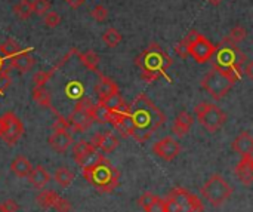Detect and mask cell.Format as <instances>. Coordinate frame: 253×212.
<instances>
[{
    "instance_id": "cell-24",
    "label": "cell",
    "mask_w": 253,
    "mask_h": 212,
    "mask_svg": "<svg viewBox=\"0 0 253 212\" xmlns=\"http://www.w3.org/2000/svg\"><path fill=\"white\" fill-rule=\"evenodd\" d=\"M77 55H79V59L82 61V64L92 70L93 73H99L98 71V67H99V62H101V58L96 52L93 51H86V52H79L77 51Z\"/></svg>"
},
{
    "instance_id": "cell-20",
    "label": "cell",
    "mask_w": 253,
    "mask_h": 212,
    "mask_svg": "<svg viewBox=\"0 0 253 212\" xmlns=\"http://www.w3.org/2000/svg\"><path fill=\"white\" fill-rule=\"evenodd\" d=\"M193 122H194V117L188 113V111H181L175 122H173V126H172V132L176 135V137H185L191 126H193Z\"/></svg>"
},
{
    "instance_id": "cell-33",
    "label": "cell",
    "mask_w": 253,
    "mask_h": 212,
    "mask_svg": "<svg viewBox=\"0 0 253 212\" xmlns=\"http://www.w3.org/2000/svg\"><path fill=\"white\" fill-rule=\"evenodd\" d=\"M56 70H58V68L53 67V68H50V70H47V71H37V73L33 76L34 86H36V88H44V85L49 82V79L53 76V73H55Z\"/></svg>"
},
{
    "instance_id": "cell-29",
    "label": "cell",
    "mask_w": 253,
    "mask_h": 212,
    "mask_svg": "<svg viewBox=\"0 0 253 212\" xmlns=\"http://www.w3.org/2000/svg\"><path fill=\"white\" fill-rule=\"evenodd\" d=\"M13 13L15 16H18L19 19H28L33 15V6L30 0H19L15 6H13Z\"/></svg>"
},
{
    "instance_id": "cell-25",
    "label": "cell",
    "mask_w": 253,
    "mask_h": 212,
    "mask_svg": "<svg viewBox=\"0 0 253 212\" xmlns=\"http://www.w3.org/2000/svg\"><path fill=\"white\" fill-rule=\"evenodd\" d=\"M33 100L36 101V104H39L40 107H44V108H49L52 111L53 110V106H52V100H50V95L49 92L44 89V88H36L33 89Z\"/></svg>"
},
{
    "instance_id": "cell-32",
    "label": "cell",
    "mask_w": 253,
    "mask_h": 212,
    "mask_svg": "<svg viewBox=\"0 0 253 212\" xmlns=\"http://www.w3.org/2000/svg\"><path fill=\"white\" fill-rule=\"evenodd\" d=\"M108 114H110V111L104 106H101L99 103L92 106L93 122H96V123H108Z\"/></svg>"
},
{
    "instance_id": "cell-6",
    "label": "cell",
    "mask_w": 253,
    "mask_h": 212,
    "mask_svg": "<svg viewBox=\"0 0 253 212\" xmlns=\"http://www.w3.org/2000/svg\"><path fill=\"white\" fill-rule=\"evenodd\" d=\"M233 195V187L221 177L212 175L202 187V196L213 207H219L227 202Z\"/></svg>"
},
{
    "instance_id": "cell-5",
    "label": "cell",
    "mask_w": 253,
    "mask_h": 212,
    "mask_svg": "<svg viewBox=\"0 0 253 212\" xmlns=\"http://www.w3.org/2000/svg\"><path fill=\"white\" fill-rule=\"evenodd\" d=\"M165 202V212H203L202 201L187 189H173Z\"/></svg>"
},
{
    "instance_id": "cell-43",
    "label": "cell",
    "mask_w": 253,
    "mask_h": 212,
    "mask_svg": "<svg viewBox=\"0 0 253 212\" xmlns=\"http://www.w3.org/2000/svg\"><path fill=\"white\" fill-rule=\"evenodd\" d=\"M145 212H165V202L159 196L144 210Z\"/></svg>"
},
{
    "instance_id": "cell-31",
    "label": "cell",
    "mask_w": 253,
    "mask_h": 212,
    "mask_svg": "<svg viewBox=\"0 0 253 212\" xmlns=\"http://www.w3.org/2000/svg\"><path fill=\"white\" fill-rule=\"evenodd\" d=\"M22 49L19 48V45L13 40V39H7L4 43H0V53L3 56H13L16 53H19Z\"/></svg>"
},
{
    "instance_id": "cell-36",
    "label": "cell",
    "mask_w": 253,
    "mask_h": 212,
    "mask_svg": "<svg viewBox=\"0 0 253 212\" xmlns=\"http://www.w3.org/2000/svg\"><path fill=\"white\" fill-rule=\"evenodd\" d=\"M65 92L70 98H82L83 95V85L80 82H70L65 88Z\"/></svg>"
},
{
    "instance_id": "cell-7",
    "label": "cell",
    "mask_w": 253,
    "mask_h": 212,
    "mask_svg": "<svg viewBox=\"0 0 253 212\" xmlns=\"http://www.w3.org/2000/svg\"><path fill=\"white\" fill-rule=\"evenodd\" d=\"M196 116L200 125L209 132L219 131L227 122V114L216 104H209V103L199 104L196 107Z\"/></svg>"
},
{
    "instance_id": "cell-34",
    "label": "cell",
    "mask_w": 253,
    "mask_h": 212,
    "mask_svg": "<svg viewBox=\"0 0 253 212\" xmlns=\"http://www.w3.org/2000/svg\"><path fill=\"white\" fill-rule=\"evenodd\" d=\"M196 34V31L193 30V31H190L178 45H176V48H175V51H176V53L181 56V58H187L188 56V46H190V42H191V39H193V36Z\"/></svg>"
},
{
    "instance_id": "cell-28",
    "label": "cell",
    "mask_w": 253,
    "mask_h": 212,
    "mask_svg": "<svg viewBox=\"0 0 253 212\" xmlns=\"http://www.w3.org/2000/svg\"><path fill=\"white\" fill-rule=\"evenodd\" d=\"M53 178H55V181H56L61 187L67 189V187H70L71 183L74 181V174H73L68 168H64V166H62V168H58V169L55 171Z\"/></svg>"
},
{
    "instance_id": "cell-38",
    "label": "cell",
    "mask_w": 253,
    "mask_h": 212,
    "mask_svg": "<svg viewBox=\"0 0 253 212\" xmlns=\"http://www.w3.org/2000/svg\"><path fill=\"white\" fill-rule=\"evenodd\" d=\"M43 21H44L46 27L55 28V27H58V25L61 24V16H59L58 12H53V10H52V12H46V13H44Z\"/></svg>"
},
{
    "instance_id": "cell-49",
    "label": "cell",
    "mask_w": 253,
    "mask_h": 212,
    "mask_svg": "<svg viewBox=\"0 0 253 212\" xmlns=\"http://www.w3.org/2000/svg\"><path fill=\"white\" fill-rule=\"evenodd\" d=\"M0 212H4L3 211V208H1V205H0Z\"/></svg>"
},
{
    "instance_id": "cell-11",
    "label": "cell",
    "mask_w": 253,
    "mask_h": 212,
    "mask_svg": "<svg viewBox=\"0 0 253 212\" xmlns=\"http://www.w3.org/2000/svg\"><path fill=\"white\" fill-rule=\"evenodd\" d=\"M213 52H215L213 43L196 31V34L193 36L190 46H188V55L193 56L196 62L203 64V62H208L209 59H212Z\"/></svg>"
},
{
    "instance_id": "cell-15",
    "label": "cell",
    "mask_w": 253,
    "mask_h": 212,
    "mask_svg": "<svg viewBox=\"0 0 253 212\" xmlns=\"http://www.w3.org/2000/svg\"><path fill=\"white\" fill-rule=\"evenodd\" d=\"M73 144V137L68 131H53L49 137V146L56 153H67Z\"/></svg>"
},
{
    "instance_id": "cell-17",
    "label": "cell",
    "mask_w": 253,
    "mask_h": 212,
    "mask_svg": "<svg viewBox=\"0 0 253 212\" xmlns=\"http://www.w3.org/2000/svg\"><path fill=\"white\" fill-rule=\"evenodd\" d=\"M236 175L239 181L245 186H251L253 183V158L252 155L243 156L242 160L236 166Z\"/></svg>"
},
{
    "instance_id": "cell-44",
    "label": "cell",
    "mask_w": 253,
    "mask_h": 212,
    "mask_svg": "<svg viewBox=\"0 0 253 212\" xmlns=\"http://www.w3.org/2000/svg\"><path fill=\"white\" fill-rule=\"evenodd\" d=\"M0 205H1V208H3V211L4 212H16L19 210L18 204H16L15 201H12V199H7V201L1 202Z\"/></svg>"
},
{
    "instance_id": "cell-40",
    "label": "cell",
    "mask_w": 253,
    "mask_h": 212,
    "mask_svg": "<svg viewBox=\"0 0 253 212\" xmlns=\"http://www.w3.org/2000/svg\"><path fill=\"white\" fill-rule=\"evenodd\" d=\"M10 83H12V77H10L9 71L4 70V68L0 70V95L4 94V92L9 89Z\"/></svg>"
},
{
    "instance_id": "cell-4",
    "label": "cell",
    "mask_w": 253,
    "mask_h": 212,
    "mask_svg": "<svg viewBox=\"0 0 253 212\" xmlns=\"http://www.w3.org/2000/svg\"><path fill=\"white\" fill-rule=\"evenodd\" d=\"M83 177L89 184H92L101 193L114 192L120 181L119 169L104 156H99V159L95 163L84 166Z\"/></svg>"
},
{
    "instance_id": "cell-27",
    "label": "cell",
    "mask_w": 253,
    "mask_h": 212,
    "mask_svg": "<svg viewBox=\"0 0 253 212\" xmlns=\"http://www.w3.org/2000/svg\"><path fill=\"white\" fill-rule=\"evenodd\" d=\"M58 196L59 195L55 193L53 190H43L36 196V202H37L39 207H42L44 210H49V208H53V204L58 199Z\"/></svg>"
},
{
    "instance_id": "cell-23",
    "label": "cell",
    "mask_w": 253,
    "mask_h": 212,
    "mask_svg": "<svg viewBox=\"0 0 253 212\" xmlns=\"http://www.w3.org/2000/svg\"><path fill=\"white\" fill-rule=\"evenodd\" d=\"M31 169H33L31 162H30L25 156H22V155H21V156H16V158L12 160V163H10V171H12V174L16 175V177H19V178L28 177L30 172H31Z\"/></svg>"
},
{
    "instance_id": "cell-14",
    "label": "cell",
    "mask_w": 253,
    "mask_h": 212,
    "mask_svg": "<svg viewBox=\"0 0 253 212\" xmlns=\"http://www.w3.org/2000/svg\"><path fill=\"white\" fill-rule=\"evenodd\" d=\"M153 152L156 156L162 158L163 160L170 162V160L176 159L178 155L181 153V146L172 137H165L153 146Z\"/></svg>"
},
{
    "instance_id": "cell-41",
    "label": "cell",
    "mask_w": 253,
    "mask_h": 212,
    "mask_svg": "<svg viewBox=\"0 0 253 212\" xmlns=\"http://www.w3.org/2000/svg\"><path fill=\"white\" fill-rule=\"evenodd\" d=\"M56 114V120L53 123V131H70L71 129V125L68 122L67 117H62L61 114L55 113Z\"/></svg>"
},
{
    "instance_id": "cell-8",
    "label": "cell",
    "mask_w": 253,
    "mask_h": 212,
    "mask_svg": "<svg viewBox=\"0 0 253 212\" xmlns=\"http://www.w3.org/2000/svg\"><path fill=\"white\" fill-rule=\"evenodd\" d=\"M234 80L227 76L225 73H221L218 70H212L209 71L203 80H202V86L203 89H206L213 100H222L234 86Z\"/></svg>"
},
{
    "instance_id": "cell-9",
    "label": "cell",
    "mask_w": 253,
    "mask_h": 212,
    "mask_svg": "<svg viewBox=\"0 0 253 212\" xmlns=\"http://www.w3.org/2000/svg\"><path fill=\"white\" fill-rule=\"evenodd\" d=\"M92 106V101L83 97L76 103V107L67 117L71 125V129H74L76 132H86L93 125Z\"/></svg>"
},
{
    "instance_id": "cell-18",
    "label": "cell",
    "mask_w": 253,
    "mask_h": 212,
    "mask_svg": "<svg viewBox=\"0 0 253 212\" xmlns=\"http://www.w3.org/2000/svg\"><path fill=\"white\" fill-rule=\"evenodd\" d=\"M30 51L31 49H25V51H21L19 53L10 56V68L19 71V73H27L30 71L34 64H36V59L30 55Z\"/></svg>"
},
{
    "instance_id": "cell-19",
    "label": "cell",
    "mask_w": 253,
    "mask_h": 212,
    "mask_svg": "<svg viewBox=\"0 0 253 212\" xmlns=\"http://www.w3.org/2000/svg\"><path fill=\"white\" fill-rule=\"evenodd\" d=\"M233 150L236 153H239L242 158L252 155L253 153V138L249 131H243L242 134H239L234 141H233Z\"/></svg>"
},
{
    "instance_id": "cell-47",
    "label": "cell",
    "mask_w": 253,
    "mask_h": 212,
    "mask_svg": "<svg viewBox=\"0 0 253 212\" xmlns=\"http://www.w3.org/2000/svg\"><path fill=\"white\" fill-rule=\"evenodd\" d=\"M209 3H212V4H215V6H218V4H221L224 0H208Z\"/></svg>"
},
{
    "instance_id": "cell-21",
    "label": "cell",
    "mask_w": 253,
    "mask_h": 212,
    "mask_svg": "<svg viewBox=\"0 0 253 212\" xmlns=\"http://www.w3.org/2000/svg\"><path fill=\"white\" fill-rule=\"evenodd\" d=\"M28 181H30V184H31L34 189L42 190V189L50 181V175H49V172L44 169V166L37 165V166H34V168L31 169V172H30V175H28Z\"/></svg>"
},
{
    "instance_id": "cell-42",
    "label": "cell",
    "mask_w": 253,
    "mask_h": 212,
    "mask_svg": "<svg viewBox=\"0 0 253 212\" xmlns=\"http://www.w3.org/2000/svg\"><path fill=\"white\" fill-rule=\"evenodd\" d=\"M53 210L56 212H70L71 211V205H70V202L67 199L58 196V199L53 204Z\"/></svg>"
},
{
    "instance_id": "cell-46",
    "label": "cell",
    "mask_w": 253,
    "mask_h": 212,
    "mask_svg": "<svg viewBox=\"0 0 253 212\" xmlns=\"http://www.w3.org/2000/svg\"><path fill=\"white\" fill-rule=\"evenodd\" d=\"M67 1L70 3V6H71V7H74V9H76V7H80L86 0H67Z\"/></svg>"
},
{
    "instance_id": "cell-22",
    "label": "cell",
    "mask_w": 253,
    "mask_h": 212,
    "mask_svg": "<svg viewBox=\"0 0 253 212\" xmlns=\"http://www.w3.org/2000/svg\"><path fill=\"white\" fill-rule=\"evenodd\" d=\"M117 92H119V85L114 80H111V79H108L105 76H101L98 83L95 85V94H96V97L99 100H102V98H105L108 95L117 94Z\"/></svg>"
},
{
    "instance_id": "cell-13",
    "label": "cell",
    "mask_w": 253,
    "mask_h": 212,
    "mask_svg": "<svg viewBox=\"0 0 253 212\" xmlns=\"http://www.w3.org/2000/svg\"><path fill=\"white\" fill-rule=\"evenodd\" d=\"M101 155H98V149L90 143V141H79L74 147H73V159L82 166H89L92 163H95L99 159Z\"/></svg>"
},
{
    "instance_id": "cell-12",
    "label": "cell",
    "mask_w": 253,
    "mask_h": 212,
    "mask_svg": "<svg viewBox=\"0 0 253 212\" xmlns=\"http://www.w3.org/2000/svg\"><path fill=\"white\" fill-rule=\"evenodd\" d=\"M108 123H111L123 138L132 137V134H133V122H132V116H130V108L126 104L120 110L110 111Z\"/></svg>"
},
{
    "instance_id": "cell-10",
    "label": "cell",
    "mask_w": 253,
    "mask_h": 212,
    "mask_svg": "<svg viewBox=\"0 0 253 212\" xmlns=\"http://www.w3.org/2000/svg\"><path fill=\"white\" fill-rule=\"evenodd\" d=\"M0 120H1L0 138L7 146H15L24 134V125L21 119L13 111H7L3 116H0Z\"/></svg>"
},
{
    "instance_id": "cell-16",
    "label": "cell",
    "mask_w": 253,
    "mask_h": 212,
    "mask_svg": "<svg viewBox=\"0 0 253 212\" xmlns=\"http://www.w3.org/2000/svg\"><path fill=\"white\" fill-rule=\"evenodd\" d=\"M90 143H92L98 150H102V152H105V153H113V152L119 147V144H120L119 138H117L113 132L95 134Z\"/></svg>"
},
{
    "instance_id": "cell-1",
    "label": "cell",
    "mask_w": 253,
    "mask_h": 212,
    "mask_svg": "<svg viewBox=\"0 0 253 212\" xmlns=\"http://www.w3.org/2000/svg\"><path fill=\"white\" fill-rule=\"evenodd\" d=\"M129 108L133 122L132 137L138 143H145L150 140L154 132L166 122L165 113L145 94H139Z\"/></svg>"
},
{
    "instance_id": "cell-3",
    "label": "cell",
    "mask_w": 253,
    "mask_h": 212,
    "mask_svg": "<svg viewBox=\"0 0 253 212\" xmlns=\"http://www.w3.org/2000/svg\"><path fill=\"white\" fill-rule=\"evenodd\" d=\"M213 70L225 73L234 82L242 79L243 67L248 62L246 53H243L236 43L228 39H224L218 46H215L213 52Z\"/></svg>"
},
{
    "instance_id": "cell-45",
    "label": "cell",
    "mask_w": 253,
    "mask_h": 212,
    "mask_svg": "<svg viewBox=\"0 0 253 212\" xmlns=\"http://www.w3.org/2000/svg\"><path fill=\"white\" fill-rule=\"evenodd\" d=\"M246 74L249 76V79H253V62L252 61H248L246 62V68H245Z\"/></svg>"
},
{
    "instance_id": "cell-30",
    "label": "cell",
    "mask_w": 253,
    "mask_h": 212,
    "mask_svg": "<svg viewBox=\"0 0 253 212\" xmlns=\"http://www.w3.org/2000/svg\"><path fill=\"white\" fill-rule=\"evenodd\" d=\"M102 40L108 48H116L122 42V34L116 28H107L102 34Z\"/></svg>"
},
{
    "instance_id": "cell-39",
    "label": "cell",
    "mask_w": 253,
    "mask_h": 212,
    "mask_svg": "<svg viewBox=\"0 0 253 212\" xmlns=\"http://www.w3.org/2000/svg\"><path fill=\"white\" fill-rule=\"evenodd\" d=\"M31 6H33V13L42 16L49 10V0H33Z\"/></svg>"
},
{
    "instance_id": "cell-35",
    "label": "cell",
    "mask_w": 253,
    "mask_h": 212,
    "mask_svg": "<svg viewBox=\"0 0 253 212\" xmlns=\"http://www.w3.org/2000/svg\"><path fill=\"white\" fill-rule=\"evenodd\" d=\"M246 36H248L246 28H245V27H242V25H236V27H233V28H231V31H230V34H228V37H227V39L237 45V43L243 42V40L246 39Z\"/></svg>"
},
{
    "instance_id": "cell-48",
    "label": "cell",
    "mask_w": 253,
    "mask_h": 212,
    "mask_svg": "<svg viewBox=\"0 0 253 212\" xmlns=\"http://www.w3.org/2000/svg\"><path fill=\"white\" fill-rule=\"evenodd\" d=\"M3 65H4V56L0 53V70H3Z\"/></svg>"
},
{
    "instance_id": "cell-26",
    "label": "cell",
    "mask_w": 253,
    "mask_h": 212,
    "mask_svg": "<svg viewBox=\"0 0 253 212\" xmlns=\"http://www.w3.org/2000/svg\"><path fill=\"white\" fill-rule=\"evenodd\" d=\"M101 106H104L108 111H116V110H120L122 107H125V101L122 98V95L117 92V94H113V95H108L102 100L98 101Z\"/></svg>"
},
{
    "instance_id": "cell-37",
    "label": "cell",
    "mask_w": 253,
    "mask_h": 212,
    "mask_svg": "<svg viewBox=\"0 0 253 212\" xmlns=\"http://www.w3.org/2000/svg\"><path fill=\"white\" fill-rule=\"evenodd\" d=\"M90 16L96 21V22H104L108 16V9L104 7L102 4H96L92 10H90Z\"/></svg>"
},
{
    "instance_id": "cell-2",
    "label": "cell",
    "mask_w": 253,
    "mask_h": 212,
    "mask_svg": "<svg viewBox=\"0 0 253 212\" xmlns=\"http://www.w3.org/2000/svg\"><path fill=\"white\" fill-rule=\"evenodd\" d=\"M135 64L141 68V77L147 83H153L160 77L170 80L166 71L173 64V61L159 43H150L135 58Z\"/></svg>"
}]
</instances>
